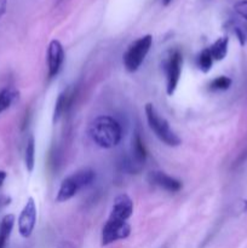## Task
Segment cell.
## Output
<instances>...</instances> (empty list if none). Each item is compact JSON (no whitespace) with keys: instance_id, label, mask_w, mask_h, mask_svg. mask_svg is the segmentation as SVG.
<instances>
[{"instance_id":"obj_2","label":"cell","mask_w":247,"mask_h":248,"mask_svg":"<svg viewBox=\"0 0 247 248\" xmlns=\"http://www.w3.org/2000/svg\"><path fill=\"white\" fill-rule=\"evenodd\" d=\"M94 177H96V174L90 169L79 170V171L68 176L61 183L57 196H56V201L57 202H65V201L70 200L81 189L89 186L93 182Z\"/></svg>"},{"instance_id":"obj_1","label":"cell","mask_w":247,"mask_h":248,"mask_svg":"<svg viewBox=\"0 0 247 248\" xmlns=\"http://www.w3.org/2000/svg\"><path fill=\"white\" fill-rule=\"evenodd\" d=\"M89 135L94 144L103 149H110L120 143L123 130L118 121L108 115L94 119L89 127Z\"/></svg>"},{"instance_id":"obj_22","label":"cell","mask_w":247,"mask_h":248,"mask_svg":"<svg viewBox=\"0 0 247 248\" xmlns=\"http://www.w3.org/2000/svg\"><path fill=\"white\" fill-rule=\"evenodd\" d=\"M172 0H164V5H169Z\"/></svg>"},{"instance_id":"obj_17","label":"cell","mask_w":247,"mask_h":248,"mask_svg":"<svg viewBox=\"0 0 247 248\" xmlns=\"http://www.w3.org/2000/svg\"><path fill=\"white\" fill-rule=\"evenodd\" d=\"M213 57L212 55H211L210 50L208 48H205V50L201 51L200 55L198 56V67L200 68L202 72L207 73L208 70L212 68V64H213Z\"/></svg>"},{"instance_id":"obj_7","label":"cell","mask_w":247,"mask_h":248,"mask_svg":"<svg viewBox=\"0 0 247 248\" xmlns=\"http://www.w3.org/2000/svg\"><path fill=\"white\" fill-rule=\"evenodd\" d=\"M36 224V205L33 198H29L18 217V232L24 239H28Z\"/></svg>"},{"instance_id":"obj_19","label":"cell","mask_w":247,"mask_h":248,"mask_svg":"<svg viewBox=\"0 0 247 248\" xmlns=\"http://www.w3.org/2000/svg\"><path fill=\"white\" fill-rule=\"evenodd\" d=\"M234 10L239 16H241L242 18H245L247 21V0H241V1L236 2L234 6Z\"/></svg>"},{"instance_id":"obj_14","label":"cell","mask_w":247,"mask_h":248,"mask_svg":"<svg viewBox=\"0 0 247 248\" xmlns=\"http://www.w3.org/2000/svg\"><path fill=\"white\" fill-rule=\"evenodd\" d=\"M18 98V92L14 89H4L0 91V114L10 108Z\"/></svg>"},{"instance_id":"obj_9","label":"cell","mask_w":247,"mask_h":248,"mask_svg":"<svg viewBox=\"0 0 247 248\" xmlns=\"http://www.w3.org/2000/svg\"><path fill=\"white\" fill-rule=\"evenodd\" d=\"M148 181L152 184H154V186L164 189V190L170 191V193H177L183 186L181 181H178V179L173 178V177L169 176V174L161 171L150 172L149 176H148Z\"/></svg>"},{"instance_id":"obj_20","label":"cell","mask_w":247,"mask_h":248,"mask_svg":"<svg viewBox=\"0 0 247 248\" xmlns=\"http://www.w3.org/2000/svg\"><path fill=\"white\" fill-rule=\"evenodd\" d=\"M7 9V0H0V18L5 15Z\"/></svg>"},{"instance_id":"obj_6","label":"cell","mask_w":247,"mask_h":248,"mask_svg":"<svg viewBox=\"0 0 247 248\" xmlns=\"http://www.w3.org/2000/svg\"><path fill=\"white\" fill-rule=\"evenodd\" d=\"M182 65H183V56L178 50L172 51L167 60L165 70H166V91L169 96L174 93L178 85L179 78L182 73Z\"/></svg>"},{"instance_id":"obj_15","label":"cell","mask_w":247,"mask_h":248,"mask_svg":"<svg viewBox=\"0 0 247 248\" xmlns=\"http://www.w3.org/2000/svg\"><path fill=\"white\" fill-rule=\"evenodd\" d=\"M24 162H26L27 171L33 172L34 165H35V140H34L33 136H29L28 140H27Z\"/></svg>"},{"instance_id":"obj_18","label":"cell","mask_w":247,"mask_h":248,"mask_svg":"<svg viewBox=\"0 0 247 248\" xmlns=\"http://www.w3.org/2000/svg\"><path fill=\"white\" fill-rule=\"evenodd\" d=\"M230 86H232V79L228 77L216 78L210 84V89L213 91H223V90H228Z\"/></svg>"},{"instance_id":"obj_21","label":"cell","mask_w":247,"mask_h":248,"mask_svg":"<svg viewBox=\"0 0 247 248\" xmlns=\"http://www.w3.org/2000/svg\"><path fill=\"white\" fill-rule=\"evenodd\" d=\"M6 177H7L6 172L0 170V189H1V186H4V182H5V179H6Z\"/></svg>"},{"instance_id":"obj_12","label":"cell","mask_w":247,"mask_h":248,"mask_svg":"<svg viewBox=\"0 0 247 248\" xmlns=\"http://www.w3.org/2000/svg\"><path fill=\"white\" fill-rule=\"evenodd\" d=\"M15 225V216L6 215L0 223V248L6 247L7 240L11 235L12 229Z\"/></svg>"},{"instance_id":"obj_10","label":"cell","mask_w":247,"mask_h":248,"mask_svg":"<svg viewBox=\"0 0 247 248\" xmlns=\"http://www.w3.org/2000/svg\"><path fill=\"white\" fill-rule=\"evenodd\" d=\"M133 213V202L131 198L126 194H121L114 199L113 206H111L110 217L118 218L121 220H128Z\"/></svg>"},{"instance_id":"obj_11","label":"cell","mask_w":247,"mask_h":248,"mask_svg":"<svg viewBox=\"0 0 247 248\" xmlns=\"http://www.w3.org/2000/svg\"><path fill=\"white\" fill-rule=\"evenodd\" d=\"M131 154H132V161L130 164L131 169L133 170V172L138 171L144 165L145 159H147V152H145L144 143H143L142 138H140L138 132H136L132 138Z\"/></svg>"},{"instance_id":"obj_5","label":"cell","mask_w":247,"mask_h":248,"mask_svg":"<svg viewBox=\"0 0 247 248\" xmlns=\"http://www.w3.org/2000/svg\"><path fill=\"white\" fill-rule=\"evenodd\" d=\"M131 227L127 220H121L109 216L108 220L102 229V246H108L113 242L128 237Z\"/></svg>"},{"instance_id":"obj_13","label":"cell","mask_w":247,"mask_h":248,"mask_svg":"<svg viewBox=\"0 0 247 248\" xmlns=\"http://www.w3.org/2000/svg\"><path fill=\"white\" fill-rule=\"evenodd\" d=\"M228 44H229V39L228 36H223V38L217 39L212 45L208 47L211 55H212L215 61H222L224 60L225 56L228 53Z\"/></svg>"},{"instance_id":"obj_16","label":"cell","mask_w":247,"mask_h":248,"mask_svg":"<svg viewBox=\"0 0 247 248\" xmlns=\"http://www.w3.org/2000/svg\"><path fill=\"white\" fill-rule=\"evenodd\" d=\"M68 104H69V93H68V91H64L58 96L57 101H56L55 110H53V123L56 124L62 118L64 111L67 110Z\"/></svg>"},{"instance_id":"obj_3","label":"cell","mask_w":247,"mask_h":248,"mask_svg":"<svg viewBox=\"0 0 247 248\" xmlns=\"http://www.w3.org/2000/svg\"><path fill=\"white\" fill-rule=\"evenodd\" d=\"M145 116H147V121L150 130L154 132V135L161 142H164L169 147H178L181 144V138L172 130L169 121L157 113V110L152 103H148L145 106Z\"/></svg>"},{"instance_id":"obj_4","label":"cell","mask_w":247,"mask_h":248,"mask_svg":"<svg viewBox=\"0 0 247 248\" xmlns=\"http://www.w3.org/2000/svg\"><path fill=\"white\" fill-rule=\"evenodd\" d=\"M152 44L153 36L148 34V35L137 39L128 46L127 51L124 55V65L127 72L133 73L138 70V68L142 65L143 61H144L145 56L149 52Z\"/></svg>"},{"instance_id":"obj_8","label":"cell","mask_w":247,"mask_h":248,"mask_svg":"<svg viewBox=\"0 0 247 248\" xmlns=\"http://www.w3.org/2000/svg\"><path fill=\"white\" fill-rule=\"evenodd\" d=\"M64 61V50L58 40H52L47 47V69L48 77L53 78L60 73Z\"/></svg>"}]
</instances>
